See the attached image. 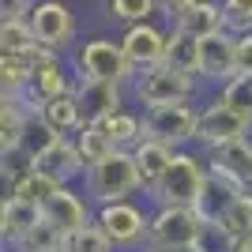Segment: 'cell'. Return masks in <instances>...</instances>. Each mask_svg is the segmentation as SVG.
Masks as SVG:
<instances>
[{"label":"cell","mask_w":252,"mask_h":252,"mask_svg":"<svg viewBox=\"0 0 252 252\" xmlns=\"http://www.w3.org/2000/svg\"><path fill=\"white\" fill-rule=\"evenodd\" d=\"M207 177H211V169H207V162H203L200 155L177 151L173 162L166 166V173H162L147 192H151V200H155L158 207H196L203 189H207Z\"/></svg>","instance_id":"1"},{"label":"cell","mask_w":252,"mask_h":252,"mask_svg":"<svg viewBox=\"0 0 252 252\" xmlns=\"http://www.w3.org/2000/svg\"><path fill=\"white\" fill-rule=\"evenodd\" d=\"M83 181H87V196H91L98 207L132 200V196L143 189V177H139V166H136V155H132V151H113L109 158L87 166Z\"/></svg>","instance_id":"2"},{"label":"cell","mask_w":252,"mask_h":252,"mask_svg":"<svg viewBox=\"0 0 252 252\" xmlns=\"http://www.w3.org/2000/svg\"><path fill=\"white\" fill-rule=\"evenodd\" d=\"M132 94L143 109H158V105H189V98L196 94V75H185L169 64H158L147 72H136Z\"/></svg>","instance_id":"3"},{"label":"cell","mask_w":252,"mask_h":252,"mask_svg":"<svg viewBox=\"0 0 252 252\" xmlns=\"http://www.w3.org/2000/svg\"><path fill=\"white\" fill-rule=\"evenodd\" d=\"M94 222L102 226V233L109 237L113 249H136V245L151 241V215L136 200H121V203L98 207Z\"/></svg>","instance_id":"4"},{"label":"cell","mask_w":252,"mask_h":252,"mask_svg":"<svg viewBox=\"0 0 252 252\" xmlns=\"http://www.w3.org/2000/svg\"><path fill=\"white\" fill-rule=\"evenodd\" d=\"M75 72L79 79H105V83H128L136 68L128 64L121 42H109V38H91V42L79 45L75 53Z\"/></svg>","instance_id":"5"},{"label":"cell","mask_w":252,"mask_h":252,"mask_svg":"<svg viewBox=\"0 0 252 252\" xmlns=\"http://www.w3.org/2000/svg\"><path fill=\"white\" fill-rule=\"evenodd\" d=\"M200 132V113L192 105H158V109H143V139H158L177 151L181 143L196 139Z\"/></svg>","instance_id":"6"},{"label":"cell","mask_w":252,"mask_h":252,"mask_svg":"<svg viewBox=\"0 0 252 252\" xmlns=\"http://www.w3.org/2000/svg\"><path fill=\"white\" fill-rule=\"evenodd\" d=\"M207 237V222L196 207H158L151 215L147 245H200Z\"/></svg>","instance_id":"7"},{"label":"cell","mask_w":252,"mask_h":252,"mask_svg":"<svg viewBox=\"0 0 252 252\" xmlns=\"http://www.w3.org/2000/svg\"><path fill=\"white\" fill-rule=\"evenodd\" d=\"M27 23H31L38 45H45V49H53V53L64 49V45L75 38V15L64 0H42V4H34Z\"/></svg>","instance_id":"8"},{"label":"cell","mask_w":252,"mask_h":252,"mask_svg":"<svg viewBox=\"0 0 252 252\" xmlns=\"http://www.w3.org/2000/svg\"><path fill=\"white\" fill-rule=\"evenodd\" d=\"M166 45H169V34L158 31L155 23H136V27H128L125 38H121V49H125L128 64H132L136 72H147V68L166 64Z\"/></svg>","instance_id":"9"},{"label":"cell","mask_w":252,"mask_h":252,"mask_svg":"<svg viewBox=\"0 0 252 252\" xmlns=\"http://www.w3.org/2000/svg\"><path fill=\"white\" fill-rule=\"evenodd\" d=\"M27 166L42 169V173H49V177H53V181H61V185H72L75 177H83V173H87V162H83V155H79V147H75V139H72V136L53 139L49 147L38 151V155H34Z\"/></svg>","instance_id":"10"},{"label":"cell","mask_w":252,"mask_h":252,"mask_svg":"<svg viewBox=\"0 0 252 252\" xmlns=\"http://www.w3.org/2000/svg\"><path fill=\"white\" fill-rule=\"evenodd\" d=\"M249 121L245 117H237L230 109V105H222L219 98L207 105L200 113V132H196V139H200L207 151H215V147H222V143H233V139H245L249 136Z\"/></svg>","instance_id":"11"},{"label":"cell","mask_w":252,"mask_h":252,"mask_svg":"<svg viewBox=\"0 0 252 252\" xmlns=\"http://www.w3.org/2000/svg\"><path fill=\"white\" fill-rule=\"evenodd\" d=\"M237 75V34H215L200 42V79L230 83Z\"/></svg>","instance_id":"12"},{"label":"cell","mask_w":252,"mask_h":252,"mask_svg":"<svg viewBox=\"0 0 252 252\" xmlns=\"http://www.w3.org/2000/svg\"><path fill=\"white\" fill-rule=\"evenodd\" d=\"M42 215H45V222H53L61 233H75V230H83V226L94 222L87 200L79 192H72V185H61V189L53 192L49 200L42 203Z\"/></svg>","instance_id":"13"},{"label":"cell","mask_w":252,"mask_h":252,"mask_svg":"<svg viewBox=\"0 0 252 252\" xmlns=\"http://www.w3.org/2000/svg\"><path fill=\"white\" fill-rule=\"evenodd\" d=\"M75 102L83 109V125H98L102 117L121 109V83H105V79H79L72 87Z\"/></svg>","instance_id":"14"},{"label":"cell","mask_w":252,"mask_h":252,"mask_svg":"<svg viewBox=\"0 0 252 252\" xmlns=\"http://www.w3.org/2000/svg\"><path fill=\"white\" fill-rule=\"evenodd\" d=\"M173 27L185 34H192V38H215V34H226L230 31V23H226V11H222V4H215V0H196L189 11H181L177 19H173Z\"/></svg>","instance_id":"15"},{"label":"cell","mask_w":252,"mask_h":252,"mask_svg":"<svg viewBox=\"0 0 252 252\" xmlns=\"http://www.w3.org/2000/svg\"><path fill=\"white\" fill-rule=\"evenodd\" d=\"M34 117L38 113L23 98H4V105H0V151H4V158L15 155L27 143V132H31Z\"/></svg>","instance_id":"16"},{"label":"cell","mask_w":252,"mask_h":252,"mask_svg":"<svg viewBox=\"0 0 252 252\" xmlns=\"http://www.w3.org/2000/svg\"><path fill=\"white\" fill-rule=\"evenodd\" d=\"M42 219L45 215H42L38 203H27V200L8 196V200L0 203V237H4L8 245H19L34 226H42Z\"/></svg>","instance_id":"17"},{"label":"cell","mask_w":252,"mask_h":252,"mask_svg":"<svg viewBox=\"0 0 252 252\" xmlns=\"http://www.w3.org/2000/svg\"><path fill=\"white\" fill-rule=\"evenodd\" d=\"M64 91H72V87H68V75H64L61 61L53 57V61L38 64V72H34V79H31V87H27V94H23V102H27V105L34 109V113H38V109H42L45 102H53V98H61Z\"/></svg>","instance_id":"18"},{"label":"cell","mask_w":252,"mask_h":252,"mask_svg":"<svg viewBox=\"0 0 252 252\" xmlns=\"http://www.w3.org/2000/svg\"><path fill=\"white\" fill-rule=\"evenodd\" d=\"M38 117H42L57 136H75V132L83 128V109L75 102V91H64L61 98L45 102L42 109H38Z\"/></svg>","instance_id":"19"},{"label":"cell","mask_w":252,"mask_h":252,"mask_svg":"<svg viewBox=\"0 0 252 252\" xmlns=\"http://www.w3.org/2000/svg\"><path fill=\"white\" fill-rule=\"evenodd\" d=\"M207 162H211V166L230 169L233 177L252 192V143H249V136H245V139H233V143H222V147H215V151H207Z\"/></svg>","instance_id":"20"},{"label":"cell","mask_w":252,"mask_h":252,"mask_svg":"<svg viewBox=\"0 0 252 252\" xmlns=\"http://www.w3.org/2000/svg\"><path fill=\"white\" fill-rule=\"evenodd\" d=\"M132 155H136L139 177H143V192H147L151 185L166 173V166L173 162V155H177V151L169 147V143H158V139H139L136 147H132Z\"/></svg>","instance_id":"21"},{"label":"cell","mask_w":252,"mask_h":252,"mask_svg":"<svg viewBox=\"0 0 252 252\" xmlns=\"http://www.w3.org/2000/svg\"><path fill=\"white\" fill-rule=\"evenodd\" d=\"M57 189H61V181H53L49 173H42V169H34V166H23L19 173H11V192H8V196L42 207Z\"/></svg>","instance_id":"22"},{"label":"cell","mask_w":252,"mask_h":252,"mask_svg":"<svg viewBox=\"0 0 252 252\" xmlns=\"http://www.w3.org/2000/svg\"><path fill=\"white\" fill-rule=\"evenodd\" d=\"M166 64L185 75H200V38H192V34L173 27L169 31V45H166Z\"/></svg>","instance_id":"23"},{"label":"cell","mask_w":252,"mask_h":252,"mask_svg":"<svg viewBox=\"0 0 252 252\" xmlns=\"http://www.w3.org/2000/svg\"><path fill=\"white\" fill-rule=\"evenodd\" d=\"M98 128H102V132L113 139L121 151H132L139 139H143V117L128 113V109H117V113L102 117V121H98Z\"/></svg>","instance_id":"24"},{"label":"cell","mask_w":252,"mask_h":252,"mask_svg":"<svg viewBox=\"0 0 252 252\" xmlns=\"http://www.w3.org/2000/svg\"><path fill=\"white\" fill-rule=\"evenodd\" d=\"M215 230L230 241V249L237 241H245V237H252V192H245V196H237V200L230 203V211L222 215V222Z\"/></svg>","instance_id":"25"},{"label":"cell","mask_w":252,"mask_h":252,"mask_svg":"<svg viewBox=\"0 0 252 252\" xmlns=\"http://www.w3.org/2000/svg\"><path fill=\"white\" fill-rule=\"evenodd\" d=\"M72 139H75V147H79V155H83V162H87V166H94V162L109 158L113 151H121V147H117V143H113L109 136H105V132H102L98 125H83V128H79V132H75Z\"/></svg>","instance_id":"26"},{"label":"cell","mask_w":252,"mask_h":252,"mask_svg":"<svg viewBox=\"0 0 252 252\" xmlns=\"http://www.w3.org/2000/svg\"><path fill=\"white\" fill-rule=\"evenodd\" d=\"M219 102L230 105L237 117H245V121L252 125V75H233L230 83H222Z\"/></svg>","instance_id":"27"},{"label":"cell","mask_w":252,"mask_h":252,"mask_svg":"<svg viewBox=\"0 0 252 252\" xmlns=\"http://www.w3.org/2000/svg\"><path fill=\"white\" fill-rule=\"evenodd\" d=\"M61 252H113V245H109V237L102 233V226L91 222V226H83V230H75V233H64Z\"/></svg>","instance_id":"28"},{"label":"cell","mask_w":252,"mask_h":252,"mask_svg":"<svg viewBox=\"0 0 252 252\" xmlns=\"http://www.w3.org/2000/svg\"><path fill=\"white\" fill-rule=\"evenodd\" d=\"M61 249H64V233L45 219H42V226H34V230L15 245V252H61Z\"/></svg>","instance_id":"29"},{"label":"cell","mask_w":252,"mask_h":252,"mask_svg":"<svg viewBox=\"0 0 252 252\" xmlns=\"http://www.w3.org/2000/svg\"><path fill=\"white\" fill-rule=\"evenodd\" d=\"M0 45H4V53H31V49H38V38H34L27 19H4Z\"/></svg>","instance_id":"30"},{"label":"cell","mask_w":252,"mask_h":252,"mask_svg":"<svg viewBox=\"0 0 252 252\" xmlns=\"http://www.w3.org/2000/svg\"><path fill=\"white\" fill-rule=\"evenodd\" d=\"M109 4V15L128 27H136V23H147V15H155L158 0H105Z\"/></svg>","instance_id":"31"},{"label":"cell","mask_w":252,"mask_h":252,"mask_svg":"<svg viewBox=\"0 0 252 252\" xmlns=\"http://www.w3.org/2000/svg\"><path fill=\"white\" fill-rule=\"evenodd\" d=\"M222 11H226V23H230L233 34H249L252 31V0H219Z\"/></svg>","instance_id":"32"},{"label":"cell","mask_w":252,"mask_h":252,"mask_svg":"<svg viewBox=\"0 0 252 252\" xmlns=\"http://www.w3.org/2000/svg\"><path fill=\"white\" fill-rule=\"evenodd\" d=\"M237 75H252V31L237 34Z\"/></svg>","instance_id":"33"},{"label":"cell","mask_w":252,"mask_h":252,"mask_svg":"<svg viewBox=\"0 0 252 252\" xmlns=\"http://www.w3.org/2000/svg\"><path fill=\"white\" fill-rule=\"evenodd\" d=\"M0 11L4 19H27L34 11V0H0Z\"/></svg>","instance_id":"34"},{"label":"cell","mask_w":252,"mask_h":252,"mask_svg":"<svg viewBox=\"0 0 252 252\" xmlns=\"http://www.w3.org/2000/svg\"><path fill=\"white\" fill-rule=\"evenodd\" d=\"M143 252H207L203 245H143Z\"/></svg>","instance_id":"35"},{"label":"cell","mask_w":252,"mask_h":252,"mask_svg":"<svg viewBox=\"0 0 252 252\" xmlns=\"http://www.w3.org/2000/svg\"><path fill=\"white\" fill-rule=\"evenodd\" d=\"M192 4H196V0H158V8L166 11V15H173V19H177L181 11H189Z\"/></svg>","instance_id":"36"}]
</instances>
